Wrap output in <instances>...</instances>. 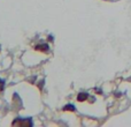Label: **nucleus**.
<instances>
[{
  "label": "nucleus",
  "instance_id": "nucleus-3",
  "mask_svg": "<svg viewBox=\"0 0 131 127\" xmlns=\"http://www.w3.org/2000/svg\"><path fill=\"white\" fill-rule=\"evenodd\" d=\"M89 97V95L86 93H79L78 96H77V101L78 102H84V101H86Z\"/></svg>",
  "mask_w": 131,
  "mask_h": 127
},
{
  "label": "nucleus",
  "instance_id": "nucleus-4",
  "mask_svg": "<svg viewBox=\"0 0 131 127\" xmlns=\"http://www.w3.org/2000/svg\"><path fill=\"white\" fill-rule=\"evenodd\" d=\"M63 110L64 111H75V106L74 105H71V104H69V105H66V106L63 107Z\"/></svg>",
  "mask_w": 131,
  "mask_h": 127
},
{
  "label": "nucleus",
  "instance_id": "nucleus-1",
  "mask_svg": "<svg viewBox=\"0 0 131 127\" xmlns=\"http://www.w3.org/2000/svg\"><path fill=\"white\" fill-rule=\"evenodd\" d=\"M13 126H20V127H32V120L30 118H27V119H15V120L12 123Z\"/></svg>",
  "mask_w": 131,
  "mask_h": 127
},
{
  "label": "nucleus",
  "instance_id": "nucleus-2",
  "mask_svg": "<svg viewBox=\"0 0 131 127\" xmlns=\"http://www.w3.org/2000/svg\"><path fill=\"white\" fill-rule=\"evenodd\" d=\"M35 49H36L37 51H41V52H47V51H48V45H47V44H38V45H37Z\"/></svg>",
  "mask_w": 131,
  "mask_h": 127
},
{
  "label": "nucleus",
  "instance_id": "nucleus-5",
  "mask_svg": "<svg viewBox=\"0 0 131 127\" xmlns=\"http://www.w3.org/2000/svg\"><path fill=\"white\" fill-rule=\"evenodd\" d=\"M5 88V81H2V80H0V91H2Z\"/></svg>",
  "mask_w": 131,
  "mask_h": 127
}]
</instances>
